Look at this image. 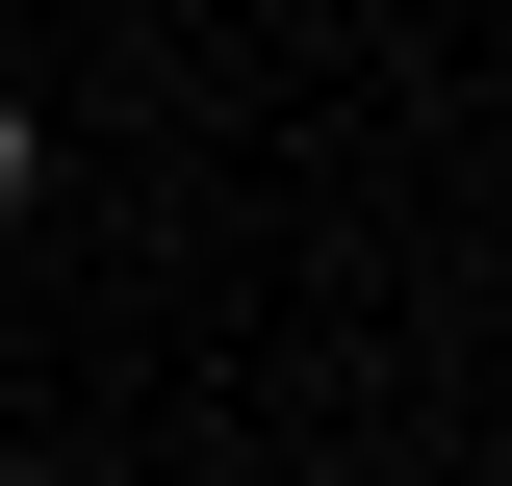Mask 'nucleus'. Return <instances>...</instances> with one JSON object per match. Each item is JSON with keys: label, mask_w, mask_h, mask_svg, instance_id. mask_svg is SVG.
Here are the masks:
<instances>
[{"label": "nucleus", "mask_w": 512, "mask_h": 486, "mask_svg": "<svg viewBox=\"0 0 512 486\" xmlns=\"http://www.w3.org/2000/svg\"><path fill=\"white\" fill-rule=\"evenodd\" d=\"M26 180H52V128H26V77H0V205H26Z\"/></svg>", "instance_id": "obj_1"}]
</instances>
